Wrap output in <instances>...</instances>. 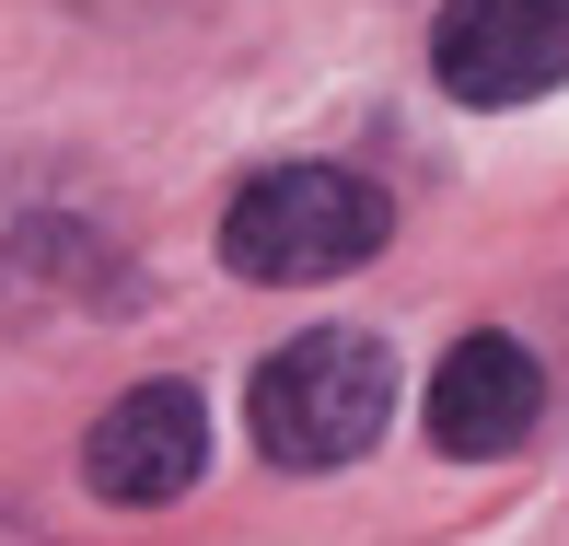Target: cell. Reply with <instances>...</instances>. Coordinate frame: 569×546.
<instances>
[{"label": "cell", "mask_w": 569, "mask_h": 546, "mask_svg": "<svg viewBox=\"0 0 569 546\" xmlns=\"http://www.w3.org/2000/svg\"><path fill=\"white\" fill-rule=\"evenodd\" d=\"M82 477H93V500H117V512L187 500V488L210 477V407H198L187 384H128L106 419H93V441H82Z\"/></svg>", "instance_id": "277c9868"}, {"label": "cell", "mask_w": 569, "mask_h": 546, "mask_svg": "<svg viewBox=\"0 0 569 546\" xmlns=\"http://www.w3.org/2000/svg\"><path fill=\"white\" fill-rule=\"evenodd\" d=\"M535 419H547V373L523 337H453V360L430 373V441L488 465V454H523Z\"/></svg>", "instance_id": "5b68a950"}, {"label": "cell", "mask_w": 569, "mask_h": 546, "mask_svg": "<svg viewBox=\"0 0 569 546\" xmlns=\"http://www.w3.org/2000/svg\"><path fill=\"white\" fill-rule=\"evenodd\" d=\"M430 70L453 106H535L569 82V0H453L430 23Z\"/></svg>", "instance_id": "3957f363"}, {"label": "cell", "mask_w": 569, "mask_h": 546, "mask_svg": "<svg viewBox=\"0 0 569 546\" xmlns=\"http://www.w3.org/2000/svg\"><path fill=\"white\" fill-rule=\"evenodd\" d=\"M244 419H256V454L268 465L326 477V465L372 454V430L396 419V349H383L372 326H302L291 349L256 360Z\"/></svg>", "instance_id": "6da1fadb"}, {"label": "cell", "mask_w": 569, "mask_h": 546, "mask_svg": "<svg viewBox=\"0 0 569 546\" xmlns=\"http://www.w3.org/2000/svg\"><path fill=\"white\" fill-rule=\"evenodd\" d=\"M383 232H396V210H383L372 175H349V163H268L221 210V268L256 279V291H315V279L372 268Z\"/></svg>", "instance_id": "7a4b0ae2"}]
</instances>
